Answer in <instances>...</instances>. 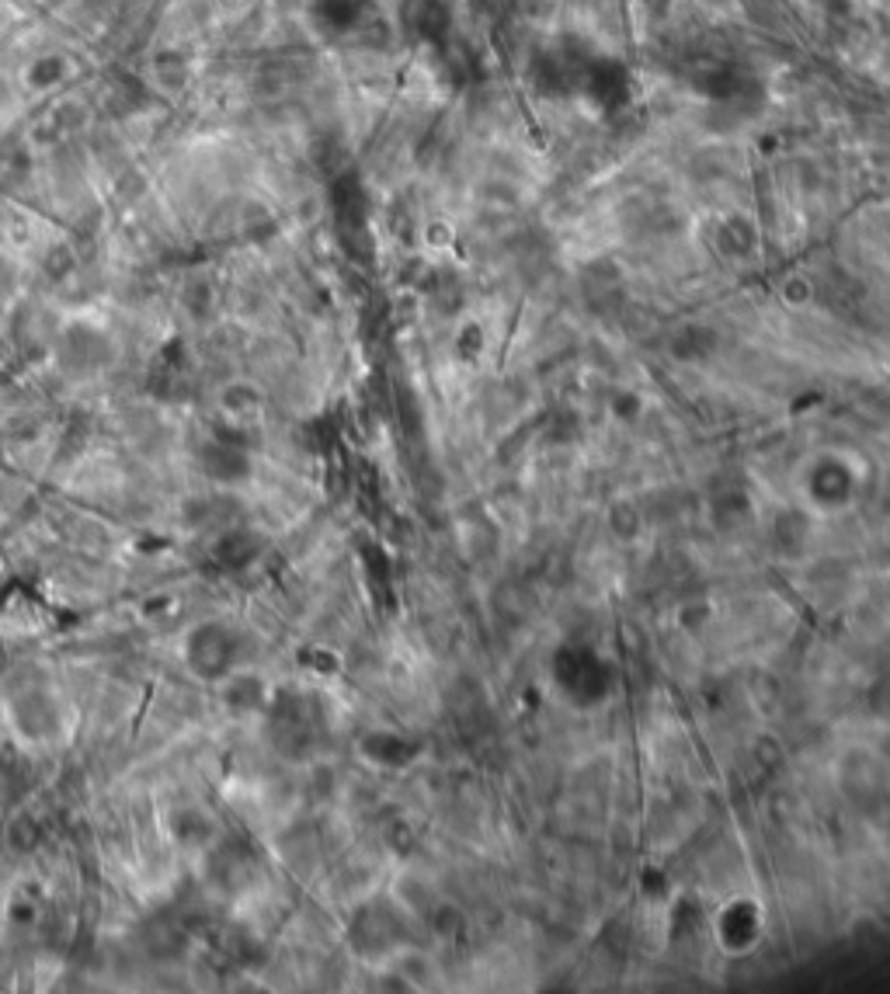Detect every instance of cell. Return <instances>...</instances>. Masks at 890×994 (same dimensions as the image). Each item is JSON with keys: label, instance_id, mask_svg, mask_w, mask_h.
Masks as SVG:
<instances>
[{"label": "cell", "instance_id": "obj_1", "mask_svg": "<svg viewBox=\"0 0 890 994\" xmlns=\"http://www.w3.org/2000/svg\"><path fill=\"white\" fill-rule=\"evenodd\" d=\"M185 661L199 678L216 682V678L230 675L233 661H237V637L223 623L195 626L185 640Z\"/></svg>", "mask_w": 890, "mask_h": 994}, {"label": "cell", "instance_id": "obj_2", "mask_svg": "<svg viewBox=\"0 0 890 994\" xmlns=\"http://www.w3.org/2000/svg\"><path fill=\"white\" fill-rule=\"evenodd\" d=\"M14 720H18V727L32 737H49L60 730V710H56L53 699L39 689L28 692V696H21L18 703H14Z\"/></svg>", "mask_w": 890, "mask_h": 994}, {"label": "cell", "instance_id": "obj_3", "mask_svg": "<svg viewBox=\"0 0 890 994\" xmlns=\"http://www.w3.org/2000/svg\"><path fill=\"white\" fill-rule=\"evenodd\" d=\"M202 470H206L213 480H220V484H240V480L251 473V459H247L237 445L216 442L202 452Z\"/></svg>", "mask_w": 890, "mask_h": 994}, {"label": "cell", "instance_id": "obj_4", "mask_svg": "<svg viewBox=\"0 0 890 994\" xmlns=\"http://www.w3.org/2000/svg\"><path fill=\"white\" fill-rule=\"evenodd\" d=\"M216 557H220L226 567H240L254 557V543L244 536V532H230V536H223L220 546H216Z\"/></svg>", "mask_w": 890, "mask_h": 994}]
</instances>
